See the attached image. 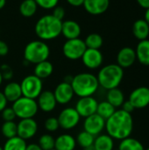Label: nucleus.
<instances>
[{"instance_id": "obj_1", "label": "nucleus", "mask_w": 149, "mask_h": 150, "mask_svg": "<svg viewBox=\"0 0 149 150\" xmlns=\"http://www.w3.org/2000/svg\"><path fill=\"white\" fill-rule=\"evenodd\" d=\"M105 130L108 135L113 140L121 141L130 137L133 130V119L131 113L122 109L115 112L105 120Z\"/></svg>"}, {"instance_id": "obj_2", "label": "nucleus", "mask_w": 149, "mask_h": 150, "mask_svg": "<svg viewBox=\"0 0 149 150\" xmlns=\"http://www.w3.org/2000/svg\"><path fill=\"white\" fill-rule=\"evenodd\" d=\"M70 84L73 88L75 96H77L78 98L91 97L99 88L97 76L88 72L79 73L73 76Z\"/></svg>"}, {"instance_id": "obj_3", "label": "nucleus", "mask_w": 149, "mask_h": 150, "mask_svg": "<svg viewBox=\"0 0 149 150\" xmlns=\"http://www.w3.org/2000/svg\"><path fill=\"white\" fill-rule=\"evenodd\" d=\"M62 21L51 15L41 17L35 25V33L41 40H51L61 33Z\"/></svg>"}, {"instance_id": "obj_4", "label": "nucleus", "mask_w": 149, "mask_h": 150, "mask_svg": "<svg viewBox=\"0 0 149 150\" xmlns=\"http://www.w3.org/2000/svg\"><path fill=\"white\" fill-rule=\"evenodd\" d=\"M124 77V69L118 64H108L99 70L97 78L99 87L109 91L118 88Z\"/></svg>"}, {"instance_id": "obj_5", "label": "nucleus", "mask_w": 149, "mask_h": 150, "mask_svg": "<svg viewBox=\"0 0 149 150\" xmlns=\"http://www.w3.org/2000/svg\"><path fill=\"white\" fill-rule=\"evenodd\" d=\"M50 54L48 45L43 40H32L29 42L24 50V58L25 62L37 64L47 61Z\"/></svg>"}, {"instance_id": "obj_6", "label": "nucleus", "mask_w": 149, "mask_h": 150, "mask_svg": "<svg viewBox=\"0 0 149 150\" xmlns=\"http://www.w3.org/2000/svg\"><path fill=\"white\" fill-rule=\"evenodd\" d=\"M11 108L13 109L16 117L20 120L32 119L39 112L36 99L29 98L24 96L13 102Z\"/></svg>"}, {"instance_id": "obj_7", "label": "nucleus", "mask_w": 149, "mask_h": 150, "mask_svg": "<svg viewBox=\"0 0 149 150\" xmlns=\"http://www.w3.org/2000/svg\"><path fill=\"white\" fill-rule=\"evenodd\" d=\"M22 96L36 99L43 91V82L34 75L26 76L20 83Z\"/></svg>"}, {"instance_id": "obj_8", "label": "nucleus", "mask_w": 149, "mask_h": 150, "mask_svg": "<svg viewBox=\"0 0 149 150\" xmlns=\"http://www.w3.org/2000/svg\"><path fill=\"white\" fill-rule=\"evenodd\" d=\"M87 49L84 40L76 38L72 40H67V41L63 44L62 53L66 58L68 60L76 61L81 59L83 53Z\"/></svg>"}, {"instance_id": "obj_9", "label": "nucleus", "mask_w": 149, "mask_h": 150, "mask_svg": "<svg viewBox=\"0 0 149 150\" xmlns=\"http://www.w3.org/2000/svg\"><path fill=\"white\" fill-rule=\"evenodd\" d=\"M60 127L63 130H72L78 126L81 117L75 107H66L61 111L57 117Z\"/></svg>"}, {"instance_id": "obj_10", "label": "nucleus", "mask_w": 149, "mask_h": 150, "mask_svg": "<svg viewBox=\"0 0 149 150\" xmlns=\"http://www.w3.org/2000/svg\"><path fill=\"white\" fill-rule=\"evenodd\" d=\"M38 129V123L33 118L20 120L17 123V136L27 141L36 135Z\"/></svg>"}, {"instance_id": "obj_11", "label": "nucleus", "mask_w": 149, "mask_h": 150, "mask_svg": "<svg viewBox=\"0 0 149 150\" xmlns=\"http://www.w3.org/2000/svg\"><path fill=\"white\" fill-rule=\"evenodd\" d=\"M97 105L98 102L93 96L79 98V99L76 103L75 109L76 110L81 118L85 119L97 112Z\"/></svg>"}, {"instance_id": "obj_12", "label": "nucleus", "mask_w": 149, "mask_h": 150, "mask_svg": "<svg viewBox=\"0 0 149 150\" xmlns=\"http://www.w3.org/2000/svg\"><path fill=\"white\" fill-rule=\"evenodd\" d=\"M105 129V120L98 114L95 113L84 119L83 130L92 134L93 136L96 137L101 134Z\"/></svg>"}, {"instance_id": "obj_13", "label": "nucleus", "mask_w": 149, "mask_h": 150, "mask_svg": "<svg viewBox=\"0 0 149 150\" xmlns=\"http://www.w3.org/2000/svg\"><path fill=\"white\" fill-rule=\"evenodd\" d=\"M53 92H54L57 104H60L62 105L70 103L75 96V93H74V91L70 83H68L65 81L60 83L55 87Z\"/></svg>"}, {"instance_id": "obj_14", "label": "nucleus", "mask_w": 149, "mask_h": 150, "mask_svg": "<svg viewBox=\"0 0 149 150\" xmlns=\"http://www.w3.org/2000/svg\"><path fill=\"white\" fill-rule=\"evenodd\" d=\"M135 109H143L149 105V88L141 86L133 90L128 99Z\"/></svg>"}, {"instance_id": "obj_15", "label": "nucleus", "mask_w": 149, "mask_h": 150, "mask_svg": "<svg viewBox=\"0 0 149 150\" xmlns=\"http://www.w3.org/2000/svg\"><path fill=\"white\" fill-rule=\"evenodd\" d=\"M81 60L86 68L90 69H96L101 67L104 61V56L99 49L87 48Z\"/></svg>"}, {"instance_id": "obj_16", "label": "nucleus", "mask_w": 149, "mask_h": 150, "mask_svg": "<svg viewBox=\"0 0 149 150\" xmlns=\"http://www.w3.org/2000/svg\"><path fill=\"white\" fill-rule=\"evenodd\" d=\"M36 102L39 110L44 112H53L57 105V102L54 98V92L51 91H43L36 98Z\"/></svg>"}, {"instance_id": "obj_17", "label": "nucleus", "mask_w": 149, "mask_h": 150, "mask_svg": "<svg viewBox=\"0 0 149 150\" xmlns=\"http://www.w3.org/2000/svg\"><path fill=\"white\" fill-rule=\"evenodd\" d=\"M136 60L135 50L130 47L121 48L117 54V64L123 69L133 66Z\"/></svg>"}, {"instance_id": "obj_18", "label": "nucleus", "mask_w": 149, "mask_h": 150, "mask_svg": "<svg viewBox=\"0 0 149 150\" xmlns=\"http://www.w3.org/2000/svg\"><path fill=\"white\" fill-rule=\"evenodd\" d=\"M83 6L91 15H101L108 10L110 0H84Z\"/></svg>"}, {"instance_id": "obj_19", "label": "nucleus", "mask_w": 149, "mask_h": 150, "mask_svg": "<svg viewBox=\"0 0 149 150\" xmlns=\"http://www.w3.org/2000/svg\"><path fill=\"white\" fill-rule=\"evenodd\" d=\"M82 30L80 25L75 20L62 21L61 24V33L67 40H72L79 38Z\"/></svg>"}, {"instance_id": "obj_20", "label": "nucleus", "mask_w": 149, "mask_h": 150, "mask_svg": "<svg viewBox=\"0 0 149 150\" xmlns=\"http://www.w3.org/2000/svg\"><path fill=\"white\" fill-rule=\"evenodd\" d=\"M76 138L69 134H61L54 142V149L56 150H75L76 148Z\"/></svg>"}, {"instance_id": "obj_21", "label": "nucleus", "mask_w": 149, "mask_h": 150, "mask_svg": "<svg viewBox=\"0 0 149 150\" xmlns=\"http://www.w3.org/2000/svg\"><path fill=\"white\" fill-rule=\"evenodd\" d=\"M3 93L8 103H13L22 97L20 83L17 82H9L4 88Z\"/></svg>"}, {"instance_id": "obj_22", "label": "nucleus", "mask_w": 149, "mask_h": 150, "mask_svg": "<svg viewBox=\"0 0 149 150\" xmlns=\"http://www.w3.org/2000/svg\"><path fill=\"white\" fill-rule=\"evenodd\" d=\"M136 59L144 66H149V40H140L136 49Z\"/></svg>"}, {"instance_id": "obj_23", "label": "nucleus", "mask_w": 149, "mask_h": 150, "mask_svg": "<svg viewBox=\"0 0 149 150\" xmlns=\"http://www.w3.org/2000/svg\"><path fill=\"white\" fill-rule=\"evenodd\" d=\"M54 72V66L49 61H44L35 64L33 75L43 80L49 77Z\"/></svg>"}, {"instance_id": "obj_24", "label": "nucleus", "mask_w": 149, "mask_h": 150, "mask_svg": "<svg viewBox=\"0 0 149 150\" xmlns=\"http://www.w3.org/2000/svg\"><path fill=\"white\" fill-rule=\"evenodd\" d=\"M93 147L95 150H113L114 140L107 134H101L95 137Z\"/></svg>"}, {"instance_id": "obj_25", "label": "nucleus", "mask_w": 149, "mask_h": 150, "mask_svg": "<svg viewBox=\"0 0 149 150\" xmlns=\"http://www.w3.org/2000/svg\"><path fill=\"white\" fill-rule=\"evenodd\" d=\"M133 33L139 40H147L149 36V25L145 19H138L133 23Z\"/></svg>"}, {"instance_id": "obj_26", "label": "nucleus", "mask_w": 149, "mask_h": 150, "mask_svg": "<svg viewBox=\"0 0 149 150\" xmlns=\"http://www.w3.org/2000/svg\"><path fill=\"white\" fill-rule=\"evenodd\" d=\"M106 101H108L115 108L121 107L125 102V96L121 90L119 88H114L107 91L106 93Z\"/></svg>"}, {"instance_id": "obj_27", "label": "nucleus", "mask_w": 149, "mask_h": 150, "mask_svg": "<svg viewBox=\"0 0 149 150\" xmlns=\"http://www.w3.org/2000/svg\"><path fill=\"white\" fill-rule=\"evenodd\" d=\"M26 147V141L21 139L18 136H15L10 139H6L3 146V150H25Z\"/></svg>"}, {"instance_id": "obj_28", "label": "nucleus", "mask_w": 149, "mask_h": 150, "mask_svg": "<svg viewBox=\"0 0 149 150\" xmlns=\"http://www.w3.org/2000/svg\"><path fill=\"white\" fill-rule=\"evenodd\" d=\"M38 9V5L34 0H24L19 5V12L25 18L32 17Z\"/></svg>"}, {"instance_id": "obj_29", "label": "nucleus", "mask_w": 149, "mask_h": 150, "mask_svg": "<svg viewBox=\"0 0 149 150\" xmlns=\"http://www.w3.org/2000/svg\"><path fill=\"white\" fill-rule=\"evenodd\" d=\"M119 150H145L143 144L137 139L127 137L120 141Z\"/></svg>"}, {"instance_id": "obj_30", "label": "nucleus", "mask_w": 149, "mask_h": 150, "mask_svg": "<svg viewBox=\"0 0 149 150\" xmlns=\"http://www.w3.org/2000/svg\"><path fill=\"white\" fill-rule=\"evenodd\" d=\"M116 111V108L112 105L108 101H102L98 103L97 108V114H98L100 117H102L105 120H108Z\"/></svg>"}, {"instance_id": "obj_31", "label": "nucleus", "mask_w": 149, "mask_h": 150, "mask_svg": "<svg viewBox=\"0 0 149 150\" xmlns=\"http://www.w3.org/2000/svg\"><path fill=\"white\" fill-rule=\"evenodd\" d=\"M76 141L78 146H80L83 149H85L93 145L94 141H95V136H93L92 134L83 130L77 134Z\"/></svg>"}, {"instance_id": "obj_32", "label": "nucleus", "mask_w": 149, "mask_h": 150, "mask_svg": "<svg viewBox=\"0 0 149 150\" xmlns=\"http://www.w3.org/2000/svg\"><path fill=\"white\" fill-rule=\"evenodd\" d=\"M103 38L98 33H90L84 40L86 47L91 49H99L103 46Z\"/></svg>"}, {"instance_id": "obj_33", "label": "nucleus", "mask_w": 149, "mask_h": 150, "mask_svg": "<svg viewBox=\"0 0 149 150\" xmlns=\"http://www.w3.org/2000/svg\"><path fill=\"white\" fill-rule=\"evenodd\" d=\"M1 133L6 139L17 136V123L14 121H4L1 127Z\"/></svg>"}, {"instance_id": "obj_34", "label": "nucleus", "mask_w": 149, "mask_h": 150, "mask_svg": "<svg viewBox=\"0 0 149 150\" xmlns=\"http://www.w3.org/2000/svg\"><path fill=\"white\" fill-rule=\"evenodd\" d=\"M55 139L50 134H44L40 136L38 145L42 150H52L54 149Z\"/></svg>"}, {"instance_id": "obj_35", "label": "nucleus", "mask_w": 149, "mask_h": 150, "mask_svg": "<svg viewBox=\"0 0 149 150\" xmlns=\"http://www.w3.org/2000/svg\"><path fill=\"white\" fill-rule=\"evenodd\" d=\"M44 127H45V129L48 133L56 132L60 128V125H59L58 120L55 117H49V118H47L45 120Z\"/></svg>"}, {"instance_id": "obj_36", "label": "nucleus", "mask_w": 149, "mask_h": 150, "mask_svg": "<svg viewBox=\"0 0 149 150\" xmlns=\"http://www.w3.org/2000/svg\"><path fill=\"white\" fill-rule=\"evenodd\" d=\"M0 72L4 80H11L13 77V70L8 64H2L0 66Z\"/></svg>"}, {"instance_id": "obj_37", "label": "nucleus", "mask_w": 149, "mask_h": 150, "mask_svg": "<svg viewBox=\"0 0 149 150\" xmlns=\"http://www.w3.org/2000/svg\"><path fill=\"white\" fill-rule=\"evenodd\" d=\"M34 1L36 2L38 6L46 10L54 9L55 6H57L59 3V0H34Z\"/></svg>"}, {"instance_id": "obj_38", "label": "nucleus", "mask_w": 149, "mask_h": 150, "mask_svg": "<svg viewBox=\"0 0 149 150\" xmlns=\"http://www.w3.org/2000/svg\"><path fill=\"white\" fill-rule=\"evenodd\" d=\"M2 118L4 121H14V120L17 118L16 114L13 111V109L11 107H5L2 112Z\"/></svg>"}, {"instance_id": "obj_39", "label": "nucleus", "mask_w": 149, "mask_h": 150, "mask_svg": "<svg viewBox=\"0 0 149 150\" xmlns=\"http://www.w3.org/2000/svg\"><path fill=\"white\" fill-rule=\"evenodd\" d=\"M52 15H53L54 18H56L57 19L62 21L63 18H64V17H65V10H64L63 7L58 6V5H57V6H55V7L54 8V11H53Z\"/></svg>"}, {"instance_id": "obj_40", "label": "nucleus", "mask_w": 149, "mask_h": 150, "mask_svg": "<svg viewBox=\"0 0 149 150\" xmlns=\"http://www.w3.org/2000/svg\"><path fill=\"white\" fill-rule=\"evenodd\" d=\"M121 109L123 110V111H125V112H128V113H132L134 110H135V108L133 107V105L131 104V102L129 101V100H127V101H125L124 103H123V105H121Z\"/></svg>"}, {"instance_id": "obj_41", "label": "nucleus", "mask_w": 149, "mask_h": 150, "mask_svg": "<svg viewBox=\"0 0 149 150\" xmlns=\"http://www.w3.org/2000/svg\"><path fill=\"white\" fill-rule=\"evenodd\" d=\"M9 53V47L4 41L0 40V56H5Z\"/></svg>"}, {"instance_id": "obj_42", "label": "nucleus", "mask_w": 149, "mask_h": 150, "mask_svg": "<svg viewBox=\"0 0 149 150\" xmlns=\"http://www.w3.org/2000/svg\"><path fill=\"white\" fill-rule=\"evenodd\" d=\"M7 105H8V101L6 100L3 91H0V112L5 108L7 107Z\"/></svg>"}, {"instance_id": "obj_43", "label": "nucleus", "mask_w": 149, "mask_h": 150, "mask_svg": "<svg viewBox=\"0 0 149 150\" xmlns=\"http://www.w3.org/2000/svg\"><path fill=\"white\" fill-rule=\"evenodd\" d=\"M67 2L74 7H79L83 4L84 0H67Z\"/></svg>"}, {"instance_id": "obj_44", "label": "nucleus", "mask_w": 149, "mask_h": 150, "mask_svg": "<svg viewBox=\"0 0 149 150\" xmlns=\"http://www.w3.org/2000/svg\"><path fill=\"white\" fill-rule=\"evenodd\" d=\"M136 1L141 8H144L146 10L149 8V0H136Z\"/></svg>"}, {"instance_id": "obj_45", "label": "nucleus", "mask_w": 149, "mask_h": 150, "mask_svg": "<svg viewBox=\"0 0 149 150\" xmlns=\"http://www.w3.org/2000/svg\"><path fill=\"white\" fill-rule=\"evenodd\" d=\"M25 150H42L40 149V147L37 144V143H30L27 144L26 149Z\"/></svg>"}, {"instance_id": "obj_46", "label": "nucleus", "mask_w": 149, "mask_h": 150, "mask_svg": "<svg viewBox=\"0 0 149 150\" xmlns=\"http://www.w3.org/2000/svg\"><path fill=\"white\" fill-rule=\"evenodd\" d=\"M144 19L146 20V22L148 24V25H149V8L146 10V13H145V18H144Z\"/></svg>"}, {"instance_id": "obj_47", "label": "nucleus", "mask_w": 149, "mask_h": 150, "mask_svg": "<svg viewBox=\"0 0 149 150\" xmlns=\"http://www.w3.org/2000/svg\"><path fill=\"white\" fill-rule=\"evenodd\" d=\"M5 4H6V0H0V10L4 7Z\"/></svg>"}, {"instance_id": "obj_48", "label": "nucleus", "mask_w": 149, "mask_h": 150, "mask_svg": "<svg viewBox=\"0 0 149 150\" xmlns=\"http://www.w3.org/2000/svg\"><path fill=\"white\" fill-rule=\"evenodd\" d=\"M83 150H95V149H94V147H93V145H92V146H90V147H88V148L83 149Z\"/></svg>"}, {"instance_id": "obj_49", "label": "nucleus", "mask_w": 149, "mask_h": 150, "mask_svg": "<svg viewBox=\"0 0 149 150\" xmlns=\"http://www.w3.org/2000/svg\"><path fill=\"white\" fill-rule=\"evenodd\" d=\"M3 81H4V79H3V76H2L1 72H0V86H1V84L3 83Z\"/></svg>"}, {"instance_id": "obj_50", "label": "nucleus", "mask_w": 149, "mask_h": 150, "mask_svg": "<svg viewBox=\"0 0 149 150\" xmlns=\"http://www.w3.org/2000/svg\"><path fill=\"white\" fill-rule=\"evenodd\" d=\"M0 150H3V147L2 146H0Z\"/></svg>"}, {"instance_id": "obj_51", "label": "nucleus", "mask_w": 149, "mask_h": 150, "mask_svg": "<svg viewBox=\"0 0 149 150\" xmlns=\"http://www.w3.org/2000/svg\"><path fill=\"white\" fill-rule=\"evenodd\" d=\"M145 150H149V148H148V149H145Z\"/></svg>"}, {"instance_id": "obj_52", "label": "nucleus", "mask_w": 149, "mask_h": 150, "mask_svg": "<svg viewBox=\"0 0 149 150\" xmlns=\"http://www.w3.org/2000/svg\"><path fill=\"white\" fill-rule=\"evenodd\" d=\"M52 150H56V149H52Z\"/></svg>"}]
</instances>
